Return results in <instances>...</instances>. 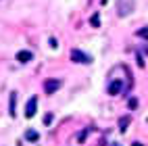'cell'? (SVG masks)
I'll list each match as a JSON object with an SVG mask.
<instances>
[{
	"label": "cell",
	"mask_w": 148,
	"mask_h": 146,
	"mask_svg": "<svg viewBox=\"0 0 148 146\" xmlns=\"http://www.w3.org/2000/svg\"><path fill=\"white\" fill-rule=\"evenodd\" d=\"M61 88V80H46L44 82V92L46 94H54Z\"/></svg>",
	"instance_id": "4"
},
{
	"label": "cell",
	"mask_w": 148,
	"mask_h": 146,
	"mask_svg": "<svg viewBox=\"0 0 148 146\" xmlns=\"http://www.w3.org/2000/svg\"><path fill=\"white\" fill-rule=\"evenodd\" d=\"M132 146H144V144H140V142H134V144H132Z\"/></svg>",
	"instance_id": "16"
},
{
	"label": "cell",
	"mask_w": 148,
	"mask_h": 146,
	"mask_svg": "<svg viewBox=\"0 0 148 146\" xmlns=\"http://www.w3.org/2000/svg\"><path fill=\"white\" fill-rule=\"evenodd\" d=\"M127 125H130V117H127V115H125V117H123V119L119 121V130H121V132H125V130H127Z\"/></svg>",
	"instance_id": "9"
},
{
	"label": "cell",
	"mask_w": 148,
	"mask_h": 146,
	"mask_svg": "<svg viewBox=\"0 0 148 146\" xmlns=\"http://www.w3.org/2000/svg\"><path fill=\"white\" fill-rule=\"evenodd\" d=\"M25 138H27L29 142H38V138H40V134H38L36 130H27V132H25Z\"/></svg>",
	"instance_id": "7"
},
{
	"label": "cell",
	"mask_w": 148,
	"mask_h": 146,
	"mask_svg": "<svg viewBox=\"0 0 148 146\" xmlns=\"http://www.w3.org/2000/svg\"><path fill=\"white\" fill-rule=\"evenodd\" d=\"M90 23H92V27H98V25H100V17H98V15H92Z\"/></svg>",
	"instance_id": "10"
},
{
	"label": "cell",
	"mask_w": 148,
	"mask_h": 146,
	"mask_svg": "<svg viewBox=\"0 0 148 146\" xmlns=\"http://www.w3.org/2000/svg\"><path fill=\"white\" fill-rule=\"evenodd\" d=\"M86 138H88V130H84L79 136H77V142H86Z\"/></svg>",
	"instance_id": "12"
},
{
	"label": "cell",
	"mask_w": 148,
	"mask_h": 146,
	"mask_svg": "<svg viewBox=\"0 0 148 146\" xmlns=\"http://www.w3.org/2000/svg\"><path fill=\"white\" fill-rule=\"evenodd\" d=\"M36 111H38V98L32 96V98L27 100V104H25V117H27V119H32V117L36 115Z\"/></svg>",
	"instance_id": "3"
},
{
	"label": "cell",
	"mask_w": 148,
	"mask_h": 146,
	"mask_svg": "<svg viewBox=\"0 0 148 146\" xmlns=\"http://www.w3.org/2000/svg\"><path fill=\"white\" fill-rule=\"evenodd\" d=\"M121 90H123V84H121V82H117V80H115V82L108 84V94H111V96H117Z\"/></svg>",
	"instance_id": "5"
},
{
	"label": "cell",
	"mask_w": 148,
	"mask_h": 146,
	"mask_svg": "<svg viewBox=\"0 0 148 146\" xmlns=\"http://www.w3.org/2000/svg\"><path fill=\"white\" fill-rule=\"evenodd\" d=\"M52 123V113H48L46 117H44V125H50Z\"/></svg>",
	"instance_id": "13"
},
{
	"label": "cell",
	"mask_w": 148,
	"mask_h": 146,
	"mask_svg": "<svg viewBox=\"0 0 148 146\" xmlns=\"http://www.w3.org/2000/svg\"><path fill=\"white\" fill-rule=\"evenodd\" d=\"M130 109H138V98H130Z\"/></svg>",
	"instance_id": "14"
},
{
	"label": "cell",
	"mask_w": 148,
	"mask_h": 146,
	"mask_svg": "<svg viewBox=\"0 0 148 146\" xmlns=\"http://www.w3.org/2000/svg\"><path fill=\"white\" fill-rule=\"evenodd\" d=\"M71 61H73V63H82V65H88V63H92V58L88 56L86 52H82L79 48H73V50H71Z\"/></svg>",
	"instance_id": "2"
},
{
	"label": "cell",
	"mask_w": 148,
	"mask_h": 146,
	"mask_svg": "<svg viewBox=\"0 0 148 146\" xmlns=\"http://www.w3.org/2000/svg\"><path fill=\"white\" fill-rule=\"evenodd\" d=\"M138 36H140V38H144V40H148V27H142L140 32H138Z\"/></svg>",
	"instance_id": "11"
},
{
	"label": "cell",
	"mask_w": 148,
	"mask_h": 146,
	"mask_svg": "<svg viewBox=\"0 0 148 146\" xmlns=\"http://www.w3.org/2000/svg\"><path fill=\"white\" fill-rule=\"evenodd\" d=\"M17 61H19V63H29V61H32V52H29V50L17 52Z\"/></svg>",
	"instance_id": "6"
},
{
	"label": "cell",
	"mask_w": 148,
	"mask_h": 146,
	"mask_svg": "<svg viewBox=\"0 0 148 146\" xmlns=\"http://www.w3.org/2000/svg\"><path fill=\"white\" fill-rule=\"evenodd\" d=\"M50 46H52V48H56V46H58V42L54 40V38H50Z\"/></svg>",
	"instance_id": "15"
},
{
	"label": "cell",
	"mask_w": 148,
	"mask_h": 146,
	"mask_svg": "<svg viewBox=\"0 0 148 146\" xmlns=\"http://www.w3.org/2000/svg\"><path fill=\"white\" fill-rule=\"evenodd\" d=\"M15 104H17V92H11V104H8V113L15 117Z\"/></svg>",
	"instance_id": "8"
},
{
	"label": "cell",
	"mask_w": 148,
	"mask_h": 146,
	"mask_svg": "<svg viewBox=\"0 0 148 146\" xmlns=\"http://www.w3.org/2000/svg\"><path fill=\"white\" fill-rule=\"evenodd\" d=\"M134 11V0H119L117 2V13H119V17H127Z\"/></svg>",
	"instance_id": "1"
}]
</instances>
